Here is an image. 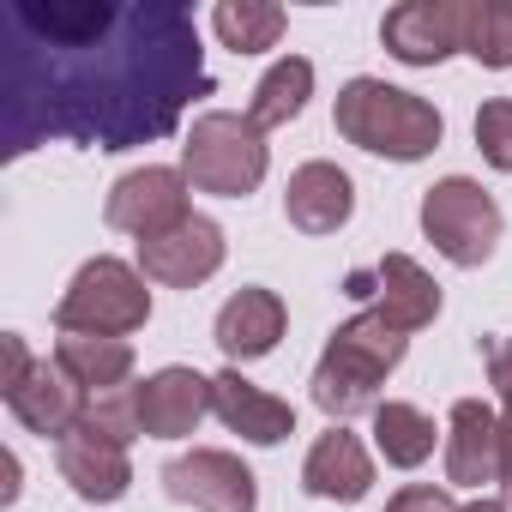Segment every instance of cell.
<instances>
[{
    "mask_svg": "<svg viewBox=\"0 0 512 512\" xmlns=\"http://www.w3.org/2000/svg\"><path fill=\"white\" fill-rule=\"evenodd\" d=\"M181 175L205 193H223V199H241L260 187L266 175V139L247 115H199L193 133H187V157H181Z\"/></svg>",
    "mask_w": 512,
    "mask_h": 512,
    "instance_id": "4",
    "label": "cell"
},
{
    "mask_svg": "<svg viewBox=\"0 0 512 512\" xmlns=\"http://www.w3.org/2000/svg\"><path fill=\"white\" fill-rule=\"evenodd\" d=\"M386 512H458V506L446 500V488H428V482H416V488L392 494V506H386Z\"/></svg>",
    "mask_w": 512,
    "mask_h": 512,
    "instance_id": "28",
    "label": "cell"
},
{
    "mask_svg": "<svg viewBox=\"0 0 512 512\" xmlns=\"http://www.w3.org/2000/svg\"><path fill=\"white\" fill-rule=\"evenodd\" d=\"M464 55H476L482 67H512V0H470Z\"/></svg>",
    "mask_w": 512,
    "mask_h": 512,
    "instance_id": "24",
    "label": "cell"
},
{
    "mask_svg": "<svg viewBox=\"0 0 512 512\" xmlns=\"http://www.w3.org/2000/svg\"><path fill=\"white\" fill-rule=\"evenodd\" d=\"M338 133L374 157H398V163H416L440 145V109L398 91V85H380V79H350L338 91Z\"/></svg>",
    "mask_w": 512,
    "mask_h": 512,
    "instance_id": "2",
    "label": "cell"
},
{
    "mask_svg": "<svg viewBox=\"0 0 512 512\" xmlns=\"http://www.w3.org/2000/svg\"><path fill=\"white\" fill-rule=\"evenodd\" d=\"M211 25L235 55H260L284 37V7H272V0H223L211 13Z\"/></svg>",
    "mask_w": 512,
    "mask_h": 512,
    "instance_id": "23",
    "label": "cell"
},
{
    "mask_svg": "<svg viewBox=\"0 0 512 512\" xmlns=\"http://www.w3.org/2000/svg\"><path fill=\"white\" fill-rule=\"evenodd\" d=\"M79 422L127 446L133 434H145V416H139V386H133V392H97V398L85 404V416H79Z\"/></svg>",
    "mask_w": 512,
    "mask_h": 512,
    "instance_id": "25",
    "label": "cell"
},
{
    "mask_svg": "<svg viewBox=\"0 0 512 512\" xmlns=\"http://www.w3.org/2000/svg\"><path fill=\"white\" fill-rule=\"evenodd\" d=\"M278 338H284V302L272 290H241V296L223 302V314H217V350L229 362L266 356Z\"/></svg>",
    "mask_w": 512,
    "mask_h": 512,
    "instance_id": "18",
    "label": "cell"
},
{
    "mask_svg": "<svg viewBox=\"0 0 512 512\" xmlns=\"http://www.w3.org/2000/svg\"><path fill=\"white\" fill-rule=\"evenodd\" d=\"M139 266H145V278H157V284L193 290V284H205V278L223 266V229H217L211 217H187V223H175L169 235L139 241Z\"/></svg>",
    "mask_w": 512,
    "mask_h": 512,
    "instance_id": "10",
    "label": "cell"
},
{
    "mask_svg": "<svg viewBox=\"0 0 512 512\" xmlns=\"http://www.w3.org/2000/svg\"><path fill=\"white\" fill-rule=\"evenodd\" d=\"M476 151L494 163V169H512V103L494 97L476 109Z\"/></svg>",
    "mask_w": 512,
    "mask_h": 512,
    "instance_id": "27",
    "label": "cell"
},
{
    "mask_svg": "<svg viewBox=\"0 0 512 512\" xmlns=\"http://www.w3.org/2000/svg\"><path fill=\"white\" fill-rule=\"evenodd\" d=\"M7 404H13V416L31 428V434H73L79 428V416H85V392L61 374V368H31L25 374V386H13L7 392Z\"/></svg>",
    "mask_w": 512,
    "mask_h": 512,
    "instance_id": "17",
    "label": "cell"
},
{
    "mask_svg": "<svg viewBox=\"0 0 512 512\" xmlns=\"http://www.w3.org/2000/svg\"><path fill=\"white\" fill-rule=\"evenodd\" d=\"M380 43L410 67H434L452 49H464V7H452V0H410V7H392L386 25H380Z\"/></svg>",
    "mask_w": 512,
    "mask_h": 512,
    "instance_id": "11",
    "label": "cell"
},
{
    "mask_svg": "<svg viewBox=\"0 0 512 512\" xmlns=\"http://www.w3.org/2000/svg\"><path fill=\"white\" fill-rule=\"evenodd\" d=\"M422 229H428V241L446 253L452 266H482L488 253H494V241H500V205H494L476 181L452 175V181L428 187V199H422Z\"/></svg>",
    "mask_w": 512,
    "mask_h": 512,
    "instance_id": "6",
    "label": "cell"
},
{
    "mask_svg": "<svg viewBox=\"0 0 512 512\" xmlns=\"http://www.w3.org/2000/svg\"><path fill=\"white\" fill-rule=\"evenodd\" d=\"M55 464H61V476L73 482L79 500H121L127 482H133L127 446L109 440V434H97V428H85V422L55 440Z\"/></svg>",
    "mask_w": 512,
    "mask_h": 512,
    "instance_id": "12",
    "label": "cell"
},
{
    "mask_svg": "<svg viewBox=\"0 0 512 512\" xmlns=\"http://www.w3.org/2000/svg\"><path fill=\"white\" fill-rule=\"evenodd\" d=\"M458 512H506V500H470V506H458Z\"/></svg>",
    "mask_w": 512,
    "mask_h": 512,
    "instance_id": "31",
    "label": "cell"
},
{
    "mask_svg": "<svg viewBox=\"0 0 512 512\" xmlns=\"http://www.w3.org/2000/svg\"><path fill=\"white\" fill-rule=\"evenodd\" d=\"M0 362H7V374H0V386H7V392H13V386H25V374H31V356H25V344H19L13 332L0 338Z\"/></svg>",
    "mask_w": 512,
    "mask_h": 512,
    "instance_id": "29",
    "label": "cell"
},
{
    "mask_svg": "<svg viewBox=\"0 0 512 512\" xmlns=\"http://www.w3.org/2000/svg\"><path fill=\"white\" fill-rule=\"evenodd\" d=\"M145 320H151V290H145L139 272L121 266V260H91V266H79L73 290H67L61 308H55V326H61V332H103V338L139 332Z\"/></svg>",
    "mask_w": 512,
    "mask_h": 512,
    "instance_id": "5",
    "label": "cell"
},
{
    "mask_svg": "<svg viewBox=\"0 0 512 512\" xmlns=\"http://www.w3.org/2000/svg\"><path fill=\"white\" fill-rule=\"evenodd\" d=\"M350 296H356V302H374L368 314H380V320L398 326V332H416V326H428V320L440 314L434 278H428L416 260H404V253H386L374 272H356V278H350Z\"/></svg>",
    "mask_w": 512,
    "mask_h": 512,
    "instance_id": "8",
    "label": "cell"
},
{
    "mask_svg": "<svg viewBox=\"0 0 512 512\" xmlns=\"http://www.w3.org/2000/svg\"><path fill=\"white\" fill-rule=\"evenodd\" d=\"M205 410H211V380L193 368H163L139 386V416H145V434H157V440L193 434Z\"/></svg>",
    "mask_w": 512,
    "mask_h": 512,
    "instance_id": "15",
    "label": "cell"
},
{
    "mask_svg": "<svg viewBox=\"0 0 512 512\" xmlns=\"http://www.w3.org/2000/svg\"><path fill=\"white\" fill-rule=\"evenodd\" d=\"M308 91H314V67H308L302 55H290V61H278L260 85H253L247 121L260 127V133H266V127H284V121H296V115H302Z\"/></svg>",
    "mask_w": 512,
    "mask_h": 512,
    "instance_id": "21",
    "label": "cell"
},
{
    "mask_svg": "<svg viewBox=\"0 0 512 512\" xmlns=\"http://www.w3.org/2000/svg\"><path fill=\"white\" fill-rule=\"evenodd\" d=\"M211 410H217L241 440H253V446H278L284 434H296V410H290L284 398L260 392L253 380H241L235 368L211 380Z\"/></svg>",
    "mask_w": 512,
    "mask_h": 512,
    "instance_id": "16",
    "label": "cell"
},
{
    "mask_svg": "<svg viewBox=\"0 0 512 512\" xmlns=\"http://www.w3.org/2000/svg\"><path fill=\"white\" fill-rule=\"evenodd\" d=\"M488 380L506 398V416H500V488L512 500V338H494L488 344Z\"/></svg>",
    "mask_w": 512,
    "mask_h": 512,
    "instance_id": "26",
    "label": "cell"
},
{
    "mask_svg": "<svg viewBox=\"0 0 512 512\" xmlns=\"http://www.w3.org/2000/svg\"><path fill=\"white\" fill-rule=\"evenodd\" d=\"M284 211L302 235H332L350 223L356 211V193H350V175L338 163H302L284 187Z\"/></svg>",
    "mask_w": 512,
    "mask_h": 512,
    "instance_id": "14",
    "label": "cell"
},
{
    "mask_svg": "<svg viewBox=\"0 0 512 512\" xmlns=\"http://www.w3.org/2000/svg\"><path fill=\"white\" fill-rule=\"evenodd\" d=\"M446 482H458V488L500 482V416H494L482 398H458V404H452Z\"/></svg>",
    "mask_w": 512,
    "mask_h": 512,
    "instance_id": "13",
    "label": "cell"
},
{
    "mask_svg": "<svg viewBox=\"0 0 512 512\" xmlns=\"http://www.w3.org/2000/svg\"><path fill=\"white\" fill-rule=\"evenodd\" d=\"M398 362H404V332L386 326L380 314H356L332 332V344L314 368V404L338 422L356 410H374V392Z\"/></svg>",
    "mask_w": 512,
    "mask_h": 512,
    "instance_id": "3",
    "label": "cell"
},
{
    "mask_svg": "<svg viewBox=\"0 0 512 512\" xmlns=\"http://www.w3.org/2000/svg\"><path fill=\"white\" fill-rule=\"evenodd\" d=\"M374 440H380L386 464L416 470V464L434 452V422H428L416 404H374Z\"/></svg>",
    "mask_w": 512,
    "mask_h": 512,
    "instance_id": "22",
    "label": "cell"
},
{
    "mask_svg": "<svg viewBox=\"0 0 512 512\" xmlns=\"http://www.w3.org/2000/svg\"><path fill=\"white\" fill-rule=\"evenodd\" d=\"M163 488L199 512H253V470L229 452H187L163 464Z\"/></svg>",
    "mask_w": 512,
    "mask_h": 512,
    "instance_id": "9",
    "label": "cell"
},
{
    "mask_svg": "<svg viewBox=\"0 0 512 512\" xmlns=\"http://www.w3.org/2000/svg\"><path fill=\"white\" fill-rule=\"evenodd\" d=\"M55 368L79 392H115L127 380V368H133V344L127 338H103V332H61Z\"/></svg>",
    "mask_w": 512,
    "mask_h": 512,
    "instance_id": "20",
    "label": "cell"
},
{
    "mask_svg": "<svg viewBox=\"0 0 512 512\" xmlns=\"http://www.w3.org/2000/svg\"><path fill=\"white\" fill-rule=\"evenodd\" d=\"M211 91L199 31L169 0H0V151L43 139L127 151Z\"/></svg>",
    "mask_w": 512,
    "mask_h": 512,
    "instance_id": "1",
    "label": "cell"
},
{
    "mask_svg": "<svg viewBox=\"0 0 512 512\" xmlns=\"http://www.w3.org/2000/svg\"><path fill=\"white\" fill-rule=\"evenodd\" d=\"M302 482H308V494H320V500H362V494H368V482H374V464H368L362 440L338 422L332 434H320V440H314Z\"/></svg>",
    "mask_w": 512,
    "mask_h": 512,
    "instance_id": "19",
    "label": "cell"
},
{
    "mask_svg": "<svg viewBox=\"0 0 512 512\" xmlns=\"http://www.w3.org/2000/svg\"><path fill=\"white\" fill-rule=\"evenodd\" d=\"M13 494H19V458L7 452V482H0V500H13Z\"/></svg>",
    "mask_w": 512,
    "mask_h": 512,
    "instance_id": "30",
    "label": "cell"
},
{
    "mask_svg": "<svg viewBox=\"0 0 512 512\" xmlns=\"http://www.w3.org/2000/svg\"><path fill=\"white\" fill-rule=\"evenodd\" d=\"M187 217L193 211H187V175L181 169H133L109 193V223L139 235V241H157Z\"/></svg>",
    "mask_w": 512,
    "mask_h": 512,
    "instance_id": "7",
    "label": "cell"
}]
</instances>
